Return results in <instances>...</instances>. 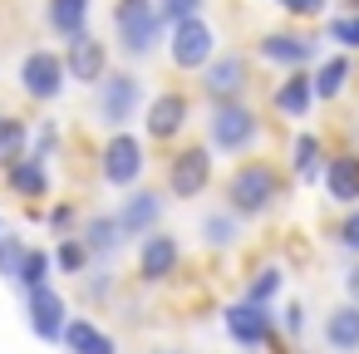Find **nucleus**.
Segmentation results:
<instances>
[{
	"instance_id": "f257e3e1",
	"label": "nucleus",
	"mask_w": 359,
	"mask_h": 354,
	"mask_svg": "<svg viewBox=\"0 0 359 354\" xmlns=\"http://www.w3.org/2000/svg\"><path fill=\"white\" fill-rule=\"evenodd\" d=\"M280 197V172L261 158L241 163L231 177H226V212L241 222V217H266Z\"/></svg>"
},
{
	"instance_id": "f03ea898",
	"label": "nucleus",
	"mask_w": 359,
	"mask_h": 354,
	"mask_svg": "<svg viewBox=\"0 0 359 354\" xmlns=\"http://www.w3.org/2000/svg\"><path fill=\"white\" fill-rule=\"evenodd\" d=\"M256 143H261V118L251 114L246 99L212 104V114H207V153H251Z\"/></svg>"
},
{
	"instance_id": "7ed1b4c3",
	"label": "nucleus",
	"mask_w": 359,
	"mask_h": 354,
	"mask_svg": "<svg viewBox=\"0 0 359 354\" xmlns=\"http://www.w3.org/2000/svg\"><path fill=\"white\" fill-rule=\"evenodd\" d=\"M138 109H143V79H138V74H128V69L114 74V69H109V74L94 84V114H99L104 128L123 133L128 118H138Z\"/></svg>"
},
{
	"instance_id": "20e7f679",
	"label": "nucleus",
	"mask_w": 359,
	"mask_h": 354,
	"mask_svg": "<svg viewBox=\"0 0 359 354\" xmlns=\"http://www.w3.org/2000/svg\"><path fill=\"white\" fill-rule=\"evenodd\" d=\"M114 40L128 60H148L163 40V25H158V11L153 0H118L114 6Z\"/></svg>"
},
{
	"instance_id": "39448f33",
	"label": "nucleus",
	"mask_w": 359,
	"mask_h": 354,
	"mask_svg": "<svg viewBox=\"0 0 359 354\" xmlns=\"http://www.w3.org/2000/svg\"><path fill=\"white\" fill-rule=\"evenodd\" d=\"M143 168H148L143 138H133L128 128H123V133H114V138L104 143V153H99V172H104V182H109V187H118V192H133V187H138V177H143Z\"/></svg>"
},
{
	"instance_id": "423d86ee",
	"label": "nucleus",
	"mask_w": 359,
	"mask_h": 354,
	"mask_svg": "<svg viewBox=\"0 0 359 354\" xmlns=\"http://www.w3.org/2000/svg\"><path fill=\"white\" fill-rule=\"evenodd\" d=\"M15 79H20V89H25V99H35V104H55L60 94H65V64H60V50H30L25 60H20V69H15Z\"/></svg>"
},
{
	"instance_id": "0eeeda50",
	"label": "nucleus",
	"mask_w": 359,
	"mask_h": 354,
	"mask_svg": "<svg viewBox=\"0 0 359 354\" xmlns=\"http://www.w3.org/2000/svg\"><path fill=\"white\" fill-rule=\"evenodd\" d=\"M222 325H226V339L236 344V349H266L271 339H276V315L266 310V305H246V300H231L226 310H222Z\"/></svg>"
},
{
	"instance_id": "6e6552de",
	"label": "nucleus",
	"mask_w": 359,
	"mask_h": 354,
	"mask_svg": "<svg viewBox=\"0 0 359 354\" xmlns=\"http://www.w3.org/2000/svg\"><path fill=\"white\" fill-rule=\"evenodd\" d=\"M217 55V30L197 15V20H182V25H172L168 30V60L177 64V69H207V60Z\"/></svg>"
},
{
	"instance_id": "1a4fd4ad",
	"label": "nucleus",
	"mask_w": 359,
	"mask_h": 354,
	"mask_svg": "<svg viewBox=\"0 0 359 354\" xmlns=\"http://www.w3.org/2000/svg\"><path fill=\"white\" fill-rule=\"evenodd\" d=\"M256 55H261L266 64H276V69L290 74V69H310V64L320 60V40L305 35V30H271V35H261Z\"/></svg>"
},
{
	"instance_id": "9d476101",
	"label": "nucleus",
	"mask_w": 359,
	"mask_h": 354,
	"mask_svg": "<svg viewBox=\"0 0 359 354\" xmlns=\"http://www.w3.org/2000/svg\"><path fill=\"white\" fill-rule=\"evenodd\" d=\"M60 64H65V79H74V84H99V79L109 74V50H104V40H99L94 30H79L74 40H65Z\"/></svg>"
},
{
	"instance_id": "9b49d317",
	"label": "nucleus",
	"mask_w": 359,
	"mask_h": 354,
	"mask_svg": "<svg viewBox=\"0 0 359 354\" xmlns=\"http://www.w3.org/2000/svg\"><path fill=\"white\" fill-rule=\"evenodd\" d=\"M25 315H30V334L40 344H60L65 325H69V305L55 285H40V290H25Z\"/></svg>"
},
{
	"instance_id": "f8f14e48",
	"label": "nucleus",
	"mask_w": 359,
	"mask_h": 354,
	"mask_svg": "<svg viewBox=\"0 0 359 354\" xmlns=\"http://www.w3.org/2000/svg\"><path fill=\"white\" fill-rule=\"evenodd\" d=\"M207 182H212V153H207V143H192V148H182L172 163H168V192L172 197H202L207 192Z\"/></svg>"
},
{
	"instance_id": "ddd939ff",
	"label": "nucleus",
	"mask_w": 359,
	"mask_h": 354,
	"mask_svg": "<svg viewBox=\"0 0 359 354\" xmlns=\"http://www.w3.org/2000/svg\"><path fill=\"white\" fill-rule=\"evenodd\" d=\"M202 94L212 104H236L246 94V55H212L202 69Z\"/></svg>"
},
{
	"instance_id": "4468645a",
	"label": "nucleus",
	"mask_w": 359,
	"mask_h": 354,
	"mask_svg": "<svg viewBox=\"0 0 359 354\" xmlns=\"http://www.w3.org/2000/svg\"><path fill=\"white\" fill-rule=\"evenodd\" d=\"M158 217H163V192H153V187H133V192L118 202V212H114L123 241H128V236H148V231L158 226Z\"/></svg>"
},
{
	"instance_id": "2eb2a0df",
	"label": "nucleus",
	"mask_w": 359,
	"mask_h": 354,
	"mask_svg": "<svg viewBox=\"0 0 359 354\" xmlns=\"http://www.w3.org/2000/svg\"><path fill=\"white\" fill-rule=\"evenodd\" d=\"M143 128H148V138H158V143L177 138V133L187 128V99H182L177 89L148 99V109H143Z\"/></svg>"
},
{
	"instance_id": "dca6fc26",
	"label": "nucleus",
	"mask_w": 359,
	"mask_h": 354,
	"mask_svg": "<svg viewBox=\"0 0 359 354\" xmlns=\"http://www.w3.org/2000/svg\"><path fill=\"white\" fill-rule=\"evenodd\" d=\"M177 261H182L177 236H168V231H148V236H143V251H138V275H143L148 285L168 280V275L177 271Z\"/></svg>"
},
{
	"instance_id": "f3484780",
	"label": "nucleus",
	"mask_w": 359,
	"mask_h": 354,
	"mask_svg": "<svg viewBox=\"0 0 359 354\" xmlns=\"http://www.w3.org/2000/svg\"><path fill=\"white\" fill-rule=\"evenodd\" d=\"M320 182H325L330 202L359 207V153H334V158L320 168Z\"/></svg>"
},
{
	"instance_id": "a211bd4d",
	"label": "nucleus",
	"mask_w": 359,
	"mask_h": 354,
	"mask_svg": "<svg viewBox=\"0 0 359 354\" xmlns=\"http://www.w3.org/2000/svg\"><path fill=\"white\" fill-rule=\"evenodd\" d=\"M60 344H65L69 354H118L114 334H109L104 325H94L89 315H69V325H65Z\"/></svg>"
},
{
	"instance_id": "6ab92c4d",
	"label": "nucleus",
	"mask_w": 359,
	"mask_h": 354,
	"mask_svg": "<svg viewBox=\"0 0 359 354\" xmlns=\"http://www.w3.org/2000/svg\"><path fill=\"white\" fill-rule=\"evenodd\" d=\"M320 339L330 354H359V305H334L320 325Z\"/></svg>"
},
{
	"instance_id": "aec40b11",
	"label": "nucleus",
	"mask_w": 359,
	"mask_h": 354,
	"mask_svg": "<svg viewBox=\"0 0 359 354\" xmlns=\"http://www.w3.org/2000/svg\"><path fill=\"white\" fill-rule=\"evenodd\" d=\"M6 187L15 192V197H50V163H40V158H15L11 168H6Z\"/></svg>"
},
{
	"instance_id": "412c9836",
	"label": "nucleus",
	"mask_w": 359,
	"mask_h": 354,
	"mask_svg": "<svg viewBox=\"0 0 359 354\" xmlns=\"http://www.w3.org/2000/svg\"><path fill=\"white\" fill-rule=\"evenodd\" d=\"M271 104H276V114H280V118H305V114H310V104H315V94H310V74H305V69H290V74L276 84Z\"/></svg>"
},
{
	"instance_id": "4be33fe9",
	"label": "nucleus",
	"mask_w": 359,
	"mask_h": 354,
	"mask_svg": "<svg viewBox=\"0 0 359 354\" xmlns=\"http://www.w3.org/2000/svg\"><path fill=\"white\" fill-rule=\"evenodd\" d=\"M349 74H354L349 55H325V60L315 64V74H310V94H315V99H325V104H334V99L344 94Z\"/></svg>"
},
{
	"instance_id": "5701e85b",
	"label": "nucleus",
	"mask_w": 359,
	"mask_h": 354,
	"mask_svg": "<svg viewBox=\"0 0 359 354\" xmlns=\"http://www.w3.org/2000/svg\"><path fill=\"white\" fill-rule=\"evenodd\" d=\"M89 11L94 0H45V20L60 40H74L79 30H89Z\"/></svg>"
},
{
	"instance_id": "b1692460",
	"label": "nucleus",
	"mask_w": 359,
	"mask_h": 354,
	"mask_svg": "<svg viewBox=\"0 0 359 354\" xmlns=\"http://www.w3.org/2000/svg\"><path fill=\"white\" fill-rule=\"evenodd\" d=\"M74 236H79V246H84L89 256H104V261H109V256L123 246V236H118V222H114L109 212L89 217V222H84V231H74Z\"/></svg>"
},
{
	"instance_id": "393cba45",
	"label": "nucleus",
	"mask_w": 359,
	"mask_h": 354,
	"mask_svg": "<svg viewBox=\"0 0 359 354\" xmlns=\"http://www.w3.org/2000/svg\"><path fill=\"white\" fill-rule=\"evenodd\" d=\"M25 153H30V123L15 114H0V168H11Z\"/></svg>"
},
{
	"instance_id": "a878e982",
	"label": "nucleus",
	"mask_w": 359,
	"mask_h": 354,
	"mask_svg": "<svg viewBox=\"0 0 359 354\" xmlns=\"http://www.w3.org/2000/svg\"><path fill=\"white\" fill-rule=\"evenodd\" d=\"M325 143L315 138V133H300L295 138V148H290V168H295V177L300 182H320V168H325Z\"/></svg>"
},
{
	"instance_id": "bb28decb",
	"label": "nucleus",
	"mask_w": 359,
	"mask_h": 354,
	"mask_svg": "<svg viewBox=\"0 0 359 354\" xmlns=\"http://www.w3.org/2000/svg\"><path fill=\"white\" fill-rule=\"evenodd\" d=\"M50 271H55V261H50V251H40V246H25V256H20V266H15V285L20 290H40V285H50Z\"/></svg>"
},
{
	"instance_id": "cd10ccee",
	"label": "nucleus",
	"mask_w": 359,
	"mask_h": 354,
	"mask_svg": "<svg viewBox=\"0 0 359 354\" xmlns=\"http://www.w3.org/2000/svg\"><path fill=\"white\" fill-rule=\"evenodd\" d=\"M280 290H285V275H280L276 266H261V271L246 280V295H241V300H246V305H266V310H271V300H276Z\"/></svg>"
},
{
	"instance_id": "c85d7f7f",
	"label": "nucleus",
	"mask_w": 359,
	"mask_h": 354,
	"mask_svg": "<svg viewBox=\"0 0 359 354\" xmlns=\"http://www.w3.org/2000/svg\"><path fill=\"white\" fill-rule=\"evenodd\" d=\"M231 241H236V217H231V212H207V217H202V246L226 251Z\"/></svg>"
},
{
	"instance_id": "c756f323",
	"label": "nucleus",
	"mask_w": 359,
	"mask_h": 354,
	"mask_svg": "<svg viewBox=\"0 0 359 354\" xmlns=\"http://www.w3.org/2000/svg\"><path fill=\"white\" fill-rule=\"evenodd\" d=\"M202 6H207V0H153V11H158V25H163V30H172V25H182V20H197Z\"/></svg>"
},
{
	"instance_id": "7c9ffc66",
	"label": "nucleus",
	"mask_w": 359,
	"mask_h": 354,
	"mask_svg": "<svg viewBox=\"0 0 359 354\" xmlns=\"http://www.w3.org/2000/svg\"><path fill=\"white\" fill-rule=\"evenodd\" d=\"M50 261H55V271L79 275V271L89 266V251H84V246H79V236L69 231V236H60V246H55V256H50Z\"/></svg>"
},
{
	"instance_id": "2f4dec72",
	"label": "nucleus",
	"mask_w": 359,
	"mask_h": 354,
	"mask_svg": "<svg viewBox=\"0 0 359 354\" xmlns=\"http://www.w3.org/2000/svg\"><path fill=\"white\" fill-rule=\"evenodd\" d=\"M325 35H330L339 50H359V15H330V20H325Z\"/></svg>"
},
{
	"instance_id": "473e14b6",
	"label": "nucleus",
	"mask_w": 359,
	"mask_h": 354,
	"mask_svg": "<svg viewBox=\"0 0 359 354\" xmlns=\"http://www.w3.org/2000/svg\"><path fill=\"white\" fill-rule=\"evenodd\" d=\"M30 143H35V148H30V158L50 163V158H55V148H60V128H55V123L45 118L40 128H30Z\"/></svg>"
},
{
	"instance_id": "72a5a7b5",
	"label": "nucleus",
	"mask_w": 359,
	"mask_h": 354,
	"mask_svg": "<svg viewBox=\"0 0 359 354\" xmlns=\"http://www.w3.org/2000/svg\"><path fill=\"white\" fill-rule=\"evenodd\" d=\"M20 256H25V241L20 236H6V231H0V275H15V266H20Z\"/></svg>"
},
{
	"instance_id": "f704fd0d",
	"label": "nucleus",
	"mask_w": 359,
	"mask_h": 354,
	"mask_svg": "<svg viewBox=\"0 0 359 354\" xmlns=\"http://www.w3.org/2000/svg\"><path fill=\"white\" fill-rule=\"evenodd\" d=\"M276 6H280L285 15H295V20H315V15H325L330 0H276Z\"/></svg>"
},
{
	"instance_id": "c9c22d12",
	"label": "nucleus",
	"mask_w": 359,
	"mask_h": 354,
	"mask_svg": "<svg viewBox=\"0 0 359 354\" xmlns=\"http://www.w3.org/2000/svg\"><path fill=\"white\" fill-rule=\"evenodd\" d=\"M349 256H359V207H349V217L339 222V236H334Z\"/></svg>"
},
{
	"instance_id": "e433bc0d",
	"label": "nucleus",
	"mask_w": 359,
	"mask_h": 354,
	"mask_svg": "<svg viewBox=\"0 0 359 354\" xmlns=\"http://www.w3.org/2000/svg\"><path fill=\"white\" fill-rule=\"evenodd\" d=\"M69 222H74V207H69V202H60V207H50V226H55V231H65ZM65 236H69V231H65Z\"/></svg>"
},
{
	"instance_id": "4c0bfd02",
	"label": "nucleus",
	"mask_w": 359,
	"mask_h": 354,
	"mask_svg": "<svg viewBox=\"0 0 359 354\" xmlns=\"http://www.w3.org/2000/svg\"><path fill=\"white\" fill-rule=\"evenodd\" d=\"M285 329H290V334H300V329H305V305H300V300H290V305H285Z\"/></svg>"
},
{
	"instance_id": "58836bf2",
	"label": "nucleus",
	"mask_w": 359,
	"mask_h": 354,
	"mask_svg": "<svg viewBox=\"0 0 359 354\" xmlns=\"http://www.w3.org/2000/svg\"><path fill=\"white\" fill-rule=\"evenodd\" d=\"M344 295H349L344 305H359V261H354V266L344 271Z\"/></svg>"
},
{
	"instance_id": "ea45409f",
	"label": "nucleus",
	"mask_w": 359,
	"mask_h": 354,
	"mask_svg": "<svg viewBox=\"0 0 359 354\" xmlns=\"http://www.w3.org/2000/svg\"><path fill=\"white\" fill-rule=\"evenodd\" d=\"M109 285H114V280H109V271H99L94 280H84V290H89L94 300H104V295H109Z\"/></svg>"
},
{
	"instance_id": "a19ab883",
	"label": "nucleus",
	"mask_w": 359,
	"mask_h": 354,
	"mask_svg": "<svg viewBox=\"0 0 359 354\" xmlns=\"http://www.w3.org/2000/svg\"><path fill=\"white\" fill-rule=\"evenodd\" d=\"M344 15H359V0H349V11H344Z\"/></svg>"
},
{
	"instance_id": "79ce46f5",
	"label": "nucleus",
	"mask_w": 359,
	"mask_h": 354,
	"mask_svg": "<svg viewBox=\"0 0 359 354\" xmlns=\"http://www.w3.org/2000/svg\"><path fill=\"white\" fill-rule=\"evenodd\" d=\"M0 231H6V222H0Z\"/></svg>"
}]
</instances>
